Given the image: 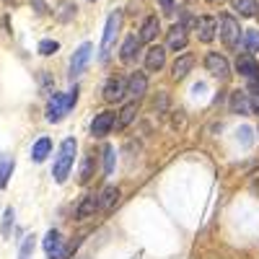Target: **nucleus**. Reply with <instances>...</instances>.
I'll return each mask as SVG.
<instances>
[{
  "label": "nucleus",
  "instance_id": "nucleus-1",
  "mask_svg": "<svg viewBox=\"0 0 259 259\" xmlns=\"http://www.w3.org/2000/svg\"><path fill=\"white\" fill-rule=\"evenodd\" d=\"M75 138H65L60 143V150H57V158H55V166H52V177L57 184H62L65 179H68V174L73 171V161H75Z\"/></svg>",
  "mask_w": 259,
  "mask_h": 259
},
{
  "label": "nucleus",
  "instance_id": "nucleus-2",
  "mask_svg": "<svg viewBox=\"0 0 259 259\" xmlns=\"http://www.w3.org/2000/svg\"><path fill=\"white\" fill-rule=\"evenodd\" d=\"M241 31L244 29L239 26V18H236V16H231V13H223L221 16V39H223V45L228 50H236V47L241 45V39H244Z\"/></svg>",
  "mask_w": 259,
  "mask_h": 259
},
{
  "label": "nucleus",
  "instance_id": "nucleus-34",
  "mask_svg": "<svg viewBox=\"0 0 259 259\" xmlns=\"http://www.w3.org/2000/svg\"><path fill=\"white\" fill-rule=\"evenodd\" d=\"M29 3L34 6V11H36L39 16H45V13H47V3H45V0H29Z\"/></svg>",
  "mask_w": 259,
  "mask_h": 259
},
{
  "label": "nucleus",
  "instance_id": "nucleus-32",
  "mask_svg": "<svg viewBox=\"0 0 259 259\" xmlns=\"http://www.w3.org/2000/svg\"><path fill=\"white\" fill-rule=\"evenodd\" d=\"M75 16V6L73 3H62V13H57V18L60 21H70Z\"/></svg>",
  "mask_w": 259,
  "mask_h": 259
},
{
  "label": "nucleus",
  "instance_id": "nucleus-17",
  "mask_svg": "<svg viewBox=\"0 0 259 259\" xmlns=\"http://www.w3.org/2000/svg\"><path fill=\"white\" fill-rule=\"evenodd\" d=\"M158 31H161V24H158V18L156 16H148L145 21H143V26H140V41H156V36H158Z\"/></svg>",
  "mask_w": 259,
  "mask_h": 259
},
{
  "label": "nucleus",
  "instance_id": "nucleus-38",
  "mask_svg": "<svg viewBox=\"0 0 259 259\" xmlns=\"http://www.w3.org/2000/svg\"><path fill=\"white\" fill-rule=\"evenodd\" d=\"M3 3H13V0H3Z\"/></svg>",
  "mask_w": 259,
  "mask_h": 259
},
{
  "label": "nucleus",
  "instance_id": "nucleus-7",
  "mask_svg": "<svg viewBox=\"0 0 259 259\" xmlns=\"http://www.w3.org/2000/svg\"><path fill=\"white\" fill-rule=\"evenodd\" d=\"M114 124H117V114H114V112H101V114H96L94 122H91V135H94V138H106V135L112 133Z\"/></svg>",
  "mask_w": 259,
  "mask_h": 259
},
{
  "label": "nucleus",
  "instance_id": "nucleus-39",
  "mask_svg": "<svg viewBox=\"0 0 259 259\" xmlns=\"http://www.w3.org/2000/svg\"><path fill=\"white\" fill-rule=\"evenodd\" d=\"M91 3H94V0H91Z\"/></svg>",
  "mask_w": 259,
  "mask_h": 259
},
{
  "label": "nucleus",
  "instance_id": "nucleus-20",
  "mask_svg": "<svg viewBox=\"0 0 259 259\" xmlns=\"http://www.w3.org/2000/svg\"><path fill=\"white\" fill-rule=\"evenodd\" d=\"M94 210H99V197H94V194H85V197L80 200L78 210H75V218L78 221H85V218H91Z\"/></svg>",
  "mask_w": 259,
  "mask_h": 259
},
{
  "label": "nucleus",
  "instance_id": "nucleus-24",
  "mask_svg": "<svg viewBox=\"0 0 259 259\" xmlns=\"http://www.w3.org/2000/svg\"><path fill=\"white\" fill-rule=\"evenodd\" d=\"M233 11L239 13V16H256V11H259V3L256 0H233Z\"/></svg>",
  "mask_w": 259,
  "mask_h": 259
},
{
  "label": "nucleus",
  "instance_id": "nucleus-10",
  "mask_svg": "<svg viewBox=\"0 0 259 259\" xmlns=\"http://www.w3.org/2000/svg\"><path fill=\"white\" fill-rule=\"evenodd\" d=\"M187 47V29L182 24H174L168 29V36H166V50L171 52H182Z\"/></svg>",
  "mask_w": 259,
  "mask_h": 259
},
{
  "label": "nucleus",
  "instance_id": "nucleus-12",
  "mask_svg": "<svg viewBox=\"0 0 259 259\" xmlns=\"http://www.w3.org/2000/svg\"><path fill=\"white\" fill-rule=\"evenodd\" d=\"M65 114H68V109H65V94H52V99L47 104V122L57 124Z\"/></svg>",
  "mask_w": 259,
  "mask_h": 259
},
{
  "label": "nucleus",
  "instance_id": "nucleus-36",
  "mask_svg": "<svg viewBox=\"0 0 259 259\" xmlns=\"http://www.w3.org/2000/svg\"><path fill=\"white\" fill-rule=\"evenodd\" d=\"M251 99V112H259V94H249Z\"/></svg>",
  "mask_w": 259,
  "mask_h": 259
},
{
  "label": "nucleus",
  "instance_id": "nucleus-14",
  "mask_svg": "<svg viewBox=\"0 0 259 259\" xmlns=\"http://www.w3.org/2000/svg\"><path fill=\"white\" fill-rule=\"evenodd\" d=\"M145 91H148V78H145V73L135 70L133 75H130V80H127V94L138 101V99L145 96Z\"/></svg>",
  "mask_w": 259,
  "mask_h": 259
},
{
  "label": "nucleus",
  "instance_id": "nucleus-15",
  "mask_svg": "<svg viewBox=\"0 0 259 259\" xmlns=\"http://www.w3.org/2000/svg\"><path fill=\"white\" fill-rule=\"evenodd\" d=\"M231 112L233 114H241V117H249L251 114V99H249V94L233 91L231 94Z\"/></svg>",
  "mask_w": 259,
  "mask_h": 259
},
{
  "label": "nucleus",
  "instance_id": "nucleus-9",
  "mask_svg": "<svg viewBox=\"0 0 259 259\" xmlns=\"http://www.w3.org/2000/svg\"><path fill=\"white\" fill-rule=\"evenodd\" d=\"M194 29H197V39L205 41V45H210V41L215 39V31H218V21H215L212 16H202L194 21Z\"/></svg>",
  "mask_w": 259,
  "mask_h": 259
},
{
  "label": "nucleus",
  "instance_id": "nucleus-3",
  "mask_svg": "<svg viewBox=\"0 0 259 259\" xmlns=\"http://www.w3.org/2000/svg\"><path fill=\"white\" fill-rule=\"evenodd\" d=\"M119 29H122V11H114L109 18H106V26H104V36H101V60L109 57L114 41L119 36Z\"/></svg>",
  "mask_w": 259,
  "mask_h": 259
},
{
  "label": "nucleus",
  "instance_id": "nucleus-30",
  "mask_svg": "<svg viewBox=\"0 0 259 259\" xmlns=\"http://www.w3.org/2000/svg\"><path fill=\"white\" fill-rule=\"evenodd\" d=\"M94 168H96L94 158H85V161H83V166H80V182H83V184L94 177Z\"/></svg>",
  "mask_w": 259,
  "mask_h": 259
},
{
  "label": "nucleus",
  "instance_id": "nucleus-37",
  "mask_svg": "<svg viewBox=\"0 0 259 259\" xmlns=\"http://www.w3.org/2000/svg\"><path fill=\"white\" fill-rule=\"evenodd\" d=\"M207 3H221V0H207Z\"/></svg>",
  "mask_w": 259,
  "mask_h": 259
},
{
  "label": "nucleus",
  "instance_id": "nucleus-27",
  "mask_svg": "<svg viewBox=\"0 0 259 259\" xmlns=\"http://www.w3.org/2000/svg\"><path fill=\"white\" fill-rule=\"evenodd\" d=\"M34 246H36V239H34V236H26V239L21 241L18 259H31V256H34Z\"/></svg>",
  "mask_w": 259,
  "mask_h": 259
},
{
  "label": "nucleus",
  "instance_id": "nucleus-18",
  "mask_svg": "<svg viewBox=\"0 0 259 259\" xmlns=\"http://www.w3.org/2000/svg\"><path fill=\"white\" fill-rule=\"evenodd\" d=\"M192 65H194V55H189V52L179 55V57L174 60V65H171V75H174L177 80H182V78L192 70Z\"/></svg>",
  "mask_w": 259,
  "mask_h": 259
},
{
  "label": "nucleus",
  "instance_id": "nucleus-26",
  "mask_svg": "<svg viewBox=\"0 0 259 259\" xmlns=\"http://www.w3.org/2000/svg\"><path fill=\"white\" fill-rule=\"evenodd\" d=\"M101 156H104V174H106V177H112V174H114V166H117V153H114V145H104Z\"/></svg>",
  "mask_w": 259,
  "mask_h": 259
},
{
  "label": "nucleus",
  "instance_id": "nucleus-6",
  "mask_svg": "<svg viewBox=\"0 0 259 259\" xmlns=\"http://www.w3.org/2000/svg\"><path fill=\"white\" fill-rule=\"evenodd\" d=\"M205 68H207V73H210L212 78H218V80H228V75H231L228 60H226L223 55H218V52H210V55L205 57Z\"/></svg>",
  "mask_w": 259,
  "mask_h": 259
},
{
  "label": "nucleus",
  "instance_id": "nucleus-4",
  "mask_svg": "<svg viewBox=\"0 0 259 259\" xmlns=\"http://www.w3.org/2000/svg\"><path fill=\"white\" fill-rule=\"evenodd\" d=\"M91 57H94V45H80L75 52H73V57H70V78H78V75H83L85 73V68H89V62H91Z\"/></svg>",
  "mask_w": 259,
  "mask_h": 259
},
{
  "label": "nucleus",
  "instance_id": "nucleus-28",
  "mask_svg": "<svg viewBox=\"0 0 259 259\" xmlns=\"http://www.w3.org/2000/svg\"><path fill=\"white\" fill-rule=\"evenodd\" d=\"M13 218H16V212H13V207H8V210L3 212V223H0V233H3V239H8V236H11Z\"/></svg>",
  "mask_w": 259,
  "mask_h": 259
},
{
  "label": "nucleus",
  "instance_id": "nucleus-13",
  "mask_svg": "<svg viewBox=\"0 0 259 259\" xmlns=\"http://www.w3.org/2000/svg\"><path fill=\"white\" fill-rule=\"evenodd\" d=\"M163 65H166V50L158 47V45H153V47L145 52V68H148L150 73H158Z\"/></svg>",
  "mask_w": 259,
  "mask_h": 259
},
{
  "label": "nucleus",
  "instance_id": "nucleus-5",
  "mask_svg": "<svg viewBox=\"0 0 259 259\" xmlns=\"http://www.w3.org/2000/svg\"><path fill=\"white\" fill-rule=\"evenodd\" d=\"M45 254H47V259H65L68 256L65 239H62L60 231H47V236H45Z\"/></svg>",
  "mask_w": 259,
  "mask_h": 259
},
{
  "label": "nucleus",
  "instance_id": "nucleus-25",
  "mask_svg": "<svg viewBox=\"0 0 259 259\" xmlns=\"http://www.w3.org/2000/svg\"><path fill=\"white\" fill-rule=\"evenodd\" d=\"M241 45H244L246 55H254V52H259V29H249V31H244Z\"/></svg>",
  "mask_w": 259,
  "mask_h": 259
},
{
  "label": "nucleus",
  "instance_id": "nucleus-35",
  "mask_svg": "<svg viewBox=\"0 0 259 259\" xmlns=\"http://www.w3.org/2000/svg\"><path fill=\"white\" fill-rule=\"evenodd\" d=\"M241 143H244V148L251 145V130L249 127H241Z\"/></svg>",
  "mask_w": 259,
  "mask_h": 259
},
{
  "label": "nucleus",
  "instance_id": "nucleus-22",
  "mask_svg": "<svg viewBox=\"0 0 259 259\" xmlns=\"http://www.w3.org/2000/svg\"><path fill=\"white\" fill-rule=\"evenodd\" d=\"M52 153V140L50 138H39L31 148V161L34 163H41V161H47V156Z\"/></svg>",
  "mask_w": 259,
  "mask_h": 259
},
{
  "label": "nucleus",
  "instance_id": "nucleus-11",
  "mask_svg": "<svg viewBox=\"0 0 259 259\" xmlns=\"http://www.w3.org/2000/svg\"><path fill=\"white\" fill-rule=\"evenodd\" d=\"M236 70H239V75L254 80L259 78V62L254 60V55H239L236 57Z\"/></svg>",
  "mask_w": 259,
  "mask_h": 259
},
{
  "label": "nucleus",
  "instance_id": "nucleus-21",
  "mask_svg": "<svg viewBox=\"0 0 259 259\" xmlns=\"http://www.w3.org/2000/svg\"><path fill=\"white\" fill-rule=\"evenodd\" d=\"M138 52H140V36H135V34H130L127 39H124V45H122V62H133L135 57H138Z\"/></svg>",
  "mask_w": 259,
  "mask_h": 259
},
{
  "label": "nucleus",
  "instance_id": "nucleus-23",
  "mask_svg": "<svg viewBox=\"0 0 259 259\" xmlns=\"http://www.w3.org/2000/svg\"><path fill=\"white\" fill-rule=\"evenodd\" d=\"M13 166H16L13 156H6V153H0V189H3V187L8 184V177L13 174Z\"/></svg>",
  "mask_w": 259,
  "mask_h": 259
},
{
  "label": "nucleus",
  "instance_id": "nucleus-16",
  "mask_svg": "<svg viewBox=\"0 0 259 259\" xmlns=\"http://www.w3.org/2000/svg\"><path fill=\"white\" fill-rule=\"evenodd\" d=\"M119 202V189L117 187H104L101 189V194H99V210H104V212H112L114 210V205Z\"/></svg>",
  "mask_w": 259,
  "mask_h": 259
},
{
  "label": "nucleus",
  "instance_id": "nucleus-33",
  "mask_svg": "<svg viewBox=\"0 0 259 259\" xmlns=\"http://www.w3.org/2000/svg\"><path fill=\"white\" fill-rule=\"evenodd\" d=\"M158 3H161V11H163L166 16H171V13L177 11V3H174V0H158Z\"/></svg>",
  "mask_w": 259,
  "mask_h": 259
},
{
  "label": "nucleus",
  "instance_id": "nucleus-29",
  "mask_svg": "<svg viewBox=\"0 0 259 259\" xmlns=\"http://www.w3.org/2000/svg\"><path fill=\"white\" fill-rule=\"evenodd\" d=\"M57 50H60V45H57L55 39H41V41H39V47H36V52H39V55H45V57L55 55Z\"/></svg>",
  "mask_w": 259,
  "mask_h": 259
},
{
  "label": "nucleus",
  "instance_id": "nucleus-8",
  "mask_svg": "<svg viewBox=\"0 0 259 259\" xmlns=\"http://www.w3.org/2000/svg\"><path fill=\"white\" fill-rule=\"evenodd\" d=\"M104 101H109V104H117V101H122L124 99V94H127V83L122 80V78H109L104 83Z\"/></svg>",
  "mask_w": 259,
  "mask_h": 259
},
{
  "label": "nucleus",
  "instance_id": "nucleus-31",
  "mask_svg": "<svg viewBox=\"0 0 259 259\" xmlns=\"http://www.w3.org/2000/svg\"><path fill=\"white\" fill-rule=\"evenodd\" d=\"M78 94H80V91H78V85H73L70 91H65V109H68V112L78 104Z\"/></svg>",
  "mask_w": 259,
  "mask_h": 259
},
{
  "label": "nucleus",
  "instance_id": "nucleus-19",
  "mask_svg": "<svg viewBox=\"0 0 259 259\" xmlns=\"http://www.w3.org/2000/svg\"><path fill=\"white\" fill-rule=\"evenodd\" d=\"M135 117H138V101H130V104H124V106H122V112L117 114V130L130 127V124L135 122Z\"/></svg>",
  "mask_w": 259,
  "mask_h": 259
}]
</instances>
